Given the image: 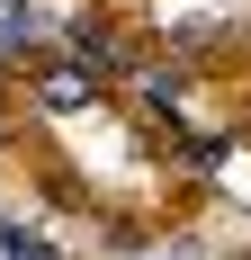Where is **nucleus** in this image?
Returning <instances> with one entry per match:
<instances>
[{"label": "nucleus", "mask_w": 251, "mask_h": 260, "mask_svg": "<svg viewBox=\"0 0 251 260\" xmlns=\"http://www.w3.org/2000/svg\"><path fill=\"white\" fill-rule=\"evenodd\" d=\"M36 99H45V108H99V72H45Z\"/></svg>", "instance_id": "obj_1"}, {"label": "nucleus", "mask_w": 251, "mask_h": 260, "mask_svg": "<svg viewBox=\"0 0 251 260\" xmlns=\"http://www.w3.org/2000/svg\"><path fill=\"white\" fill-rule=\"evenodd\" d=\"M0 251H9V260H54V242L45 234H0Z\"/></svg>", "instance_id": "obj_2"}]
</instances>
